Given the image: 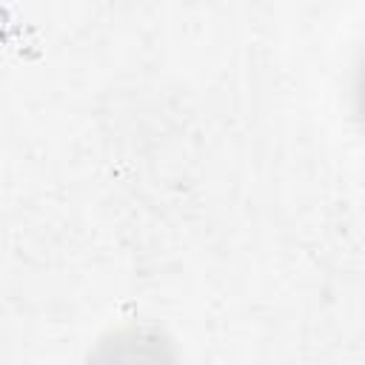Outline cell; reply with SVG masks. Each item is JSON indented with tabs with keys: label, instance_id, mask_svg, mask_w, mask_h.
Returning a JSON list of instances; mask_svg holds the SVG:
<instances>
[{
	"label": "cell",
	"instance_id": "1",
	"mask_svg": "<svg viewBox=\"0 0 365 365\" xmlns=\"http://www.w3.org/2000/svg\"><path fill=\"white\" fill-rule=\"evenodd\" d=\"M83 365H182V356L160 325L123 322L94 339Z\"/></svg>",
	"mask_w": 365,
	"mask_h": 365
}]
</instances>
